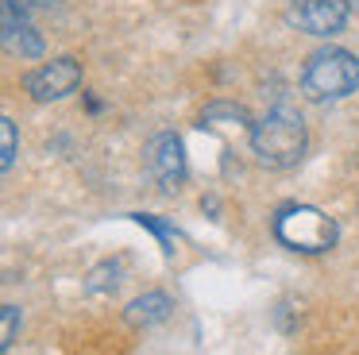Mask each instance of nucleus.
Listing matches in <instances>:
<instances>
[{
	"label": "nucleus",
	"instance_id": "1",
	"mask_svg": "<svg viewBox=\"0 0 359 355\" xmlns=\"http://www.w3.org/2000/svg\"><path fill=\"white\" fill-rule=\"evenodd\" d=\"M248 139H251L255 159L263 162V166H271V170L297 166L302 154H305V143H309L302 112L290 108V105H274L263 120H255L248 128Z\"/></svg>",
	"mask_w": 359,
	"mask_h": 355
},
{
	"label": "nucleus",
	"instance_id": "2",
	"mask_svg": "<svg viewBox=\"0 0 359 355\" xmlns=\"http://www.w3.org/2000/svg\"><path fill=\"white\" fill-rule=\"evenodd\" d=\"M274 239L297 255H325L336 247L340 228L317 205H286L274 213Z\"/></svg>",
	"mask_w": 359,
	"mask_h": 355
},
{
	"label": "nucleus",
	"instance_id": "3",
	"mask_svg": "<svg viewBox=\"0 0 359 355\" xmlns=\"http://www.w3.org/2000/svg\"><path fill=\"white\" fill-rule=\"evenodd\" d=\"M302 89L313 100H344L359 89V58L344 46H320L302 69Z\"/></svg>",
	"mask_w": 359,
	"mask_h": 355
},
{
	"label": "nucleus",
	"instance_id": "4",
	"mask_svg": "<svg viewBox=\"0 0 359 355\" xmlns=\"http://www.w3.org/2000/svg\"><path fill=\"white\" fill-rule=\"evenodd\" d=\"M147 170H151V178L158 182L163 193H178L182 185H186V174H189L186 147H182V139L174 135V131H158L147 143Z\"/></svg>",
	"mask_w": 359,
	"mask_h": 355
},
{
	"label": "nucleus",
	"instance_id": "5",
	"mask_svg": "<svg viewBox=\"0 0 359 355\" xmlns=\"http://www.w3.org/2000/svg\"><path fill=\"white\" fill-rule=\"evenodd\" d=\"M351 4L348 0H290V23L305 35L332 39L344 31Z\"/></svg>",
	"mask_w": 359,
	"mask_h": 355
},
{
	"label": "nucleus",
	"instance_id": "6",
	"mask_svg": "<svg viewBox=\"0 0 359 355\" xmlns=\"http://www.w3.org/2000/svg\"><path fill=\"white\" fill-rule=\"evenodd\" d=\"M78 85H81V62L70 58V54L55 62H43L39 69H32L24 77V89L32 93V100H62Z\"/></svg>",
	"mask_w": 359,
	"mask_h": 355
},
{
	"label": "nucleus",
	"instance_id": "7",
	"mask_svg": "<svg viewBox=\"0 0 359 355\" xmlns=\"http://www.w3.org/2000/svg\"><path fill=\"white\" fill-rule=\"evenodd\" d=\"M0 20H4V46L12 54H20V58H43V39L32 27V20H27L20 0H4Z\"/></svg>",
	"mask_w": 359,
	"mask_h": 355
},
{
	"label": "nucleus",
	"instance_id": "8",
	"mask_svg": "<svg viewBox=\"0 0 359 355\" xmlns=\"http://www.w3.org/2000/svg\"><path fill=\"white\" fill-rule=\"evenodd\" d=\"M170 309H174L170 293L147 290V293H140V297L128 301L124 316H128V324H132V328H155V324H163L166 316H170Z\"/></svg>",
	"mask_w": 359,
	"mask_h": 355
},
{
	"label": "nucleus",
	"instance_id": "9",
	"mask_svg": "<svg viewBox=\"0 0 359 355\" xmlns=\"http://www.w3.org/2000/svg\"><path fill=\"white\" fill-rule=\"evenodd\" d=\"M16 151H20L16 120H12V116H4V120H0V170H4V174L16 166Z\"/></svg>",
	"mask_w": 359,
	"mask_h": 355
},
{
	"label": "nucleus",
	"instance_id": "10",
	"mask_svg": "<svg viewBox=\"0 0 359 355\" xmlns=\"http://www.w3.org/2000/svg\"><path fill=\"white\" fill-rule=\"evenodd\" d=\"M132 220L135 224H143V228L151 232V236H158V243H163V255H174V228L166 220H158V216H151V213H132Z\"/></svg>",
	"mask_w": 359,
	"mask_h": 355
},
{
	"label": "nucleus",
	"instance_id": "11",
	"mask_svg": "<svg viewBox=\"0 0 359 355\" xmlns=\"http://www.w3.org/2000/svg\"><path fill=\"white\" fill-rule=\"evenodd\" d=\"M120 262H101V267L93 270V274H89V282H86V290L89 293H112L120 286Z\"/></svg>",
	"mask_w": 359,
	"mask_h": 355
},
{
	"label": "nucleus",
	"instance_id": "12",
	"mask_svg": "<svg viewBox=\"0 0 359 355\" xmlns=\"http://www.w3.org/2000/svg\"><path fill=\"white\" fill-rule=\"evenodd\" d=\"M20 336V305H4L0 309V351H12V344H16Z\"/></svg>",
	"mask_w": 359,
	"mask_h": 355
},
{
	"label": "nucleus",
	"instance_id": "13",
	"mask_svg": "<svg viewBox=\"0 0 359 355\" xmlns=\"http://www.w3.org/2000/svg\"><path fill=\"white\" fill-rule=\"evenodd\" d=\"M20 4H24V8H55L58 0H20Z\"/></svg>",
	"mask_w": 359,
	"mask_h": 355
}]
</instances>
